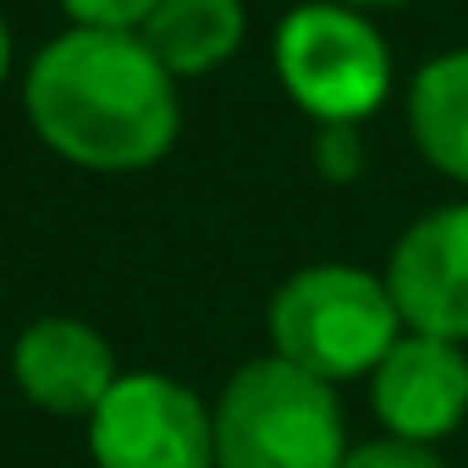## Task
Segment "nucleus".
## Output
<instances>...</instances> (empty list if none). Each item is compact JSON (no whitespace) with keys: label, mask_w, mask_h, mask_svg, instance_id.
<instances>
[{"label":"nucleus","mask_w":468,"mask_h":468,"mask_svg":"<svg viewBox=\"0 0 468 468\" xmlns=\"http://www.w3.org/2000/svg\"><path fill=\"white\" fill-rule=\"evenodd\" d=\"M12 375L23 397L56 419H89L105 402V391L122 380L111 342L89 320H72V314L34 320L12 347Z\"/></svg>","instance_id":"8"},{"label":"nucleus","mask_w":468,"mask_h":468,"mask_svg":"<svg viewBox=\"0 0 468 468\" xmlns=\"http://www.w3.org/2000/svg\"><path fill=\"white\" fill-rule=\"evenodd\" d=\"M271 342L276 358L336 386L380 369L402 342V314L380 276L358 265H309L271 298Z\"/></svg>","instance_id":"3"},{"label":"nucleus","mask_w":468,"mask_h":468,"mask_svg":"<svg viewBox=\"0 0 468 468\" xmlns=\"http://www.w3.org/2000/svg\"><path fill=\"white\" fill-rule=\"evenodd\" d=\"M28 116L72 165L144 171L176 138V89L138 34L72 28L39 50Z\"/></svg>","instance_id":"1"},{"label":"nucleus","mask_w":468,"mask_h":468,"mask_svg":"<svg viewBox=\"0 0 468 468\" xmlns=\"http://www.w3.org/2000/svg\"><path fill=\"white\" fill-rule=\"evenodd\" d=\"M61 6L83 23V28H111V34H133L149 23V12L160 0H61Z\"/></svg>","instance_id":"12"},{"label":"nucleus","mask_w":468,"mask_h":468,"mask_svg":"<svg viewBox=\"0 0 468 468\" xmlns=\"http://www.w3.org/2000/svg\"><path fill=\"white\" fill-rule=\"evenodd\" d=\"M6 67H12V39H6V23H0V78H6Z\"/></svg>","instance_id":"14"},{"label":"nucleus","mask_w":468,"mask_h":468,"mask_svg":"<svg viewBox=\"0 0 468 468\" xmlns=\"http://www.w3.org/2000/svg\"><path fill=\"white\" fill-rule=\"evenodd\" d=\"M408 127L424 160L457 182H468V50L435 56L408 100Z\"/></svg>","instance_id":"10"},{"label":"nucleus","mask_w":468,"mask_h":468,"mask_svg":"<svg viewBox=\"0 0 468 468\" xmlns=\"http://www.w3.org/2000/svg\"><path fill=\"white\" fill-rule=\"evenodd\" d=\"M386 287L408 331L468 342V204H446L402 231Z\"/></svg>","instance_id":"6"},{"label":"nucleus","mask_w":468,"mask_h":468,"mask_svg":"<svg viewBox=\"0 0 468 468\" xmlns=\"http://www.w3.org/2000/svg\"><path fill=\"white\" fill-rule=\"evenodd\" d=\"M138 39L165 72L198 78L243 45V0H160Z\"/></svg>","instance_id":"9"},{"label":"nucleus","mask_w":468,"mask_h":468,"mask_svg":"<svg viewBox=\"0 0 468 468\" xmlns=\"http://www.w3.org/2000/svg\"><path fill=\"white\" fill-rule=\"evenodd\" d=\"M375 413L397 441H441L468 419V358L457 342L408 331L375 369Z\"/></svg>","instance_id":"7"},{"label":"nucleus","mask_w":468,"mask_h":468,"mask_svg":"<svg viewBox=\"0 0 468 468\" xmlns=\"http://www.w3.org/2000/svg\"><path fill=\"white\" fill-rule=\"evenodd\" d=\"M353 6H397V0H353Z\"/></svg>","instance_id":"15"},{"label":"nucleus","mask_w":468,"mask_h":468,"mask_svg":"<svg viewBox=\"0 0 468 468\" xmlns=\"http://www.w3.org/2000/svg\"><path fill=\"white\" fill-rule=\"evenodd\" d=\"M276 72L287 94L309 116H320V127L325 122L358 127V116H369L386 100L391 56L364 17L342 6H298L276 28Z\"/></svg>","instance_id":"4"},{"label":"nucleus","mask_w":468,"mask_h":468,"mask_svg":"<svg viewBox=\"0 0 468 468\" xmlns=\"http://www.w3.org/2000/svg\"><path fill=\"white\" fill-rule=\"evenodd\" d=\"M342 468H446L435 446H419V441H397V435H380V441H364V446H347Z\"/></svg>","instance_id":"11"},{"label":"nucleus","mask_w":468,"mask_h":468,"mask_svg":"<svg viewBox=\"0 0 468 468\" xmlns=\"http://www.w3.org/2000/svg\"><path fill=\"white\" fill-rule=\"evenodd\" d=\"M94 468H215V413L171 375H122L89 413Z\"/></svg>","instance_id":"5"},{"label":"nucleus","mask_w":468,"mask_h":468,"mask_svg":"<svg viewBox=\"0 0 468 468\" xmlns=\"http://www.w3.org/2000/svg\"><path fill=\"white\" fill-rule=\"evenodd\" d=\"M347 435L325 380L287 358H254L215 402V468H342Z\"/></svg>","instance_id":"2"},{"label":"nucleus","mask_w":468,"mask_h":468,"mask_svg":"<svg viewBox=\"0 0 468 468\" xmlns=\"http://www.w3.org/2000/svg\"><path fill=\"white\" fill-rule=\"evenodd\" d=\"M314 160L331 182H353L358 165H364V144H358V127L353 122H325L320 127V144H314Z\"/></svg>","instance_id":"13"}]
</instances>
